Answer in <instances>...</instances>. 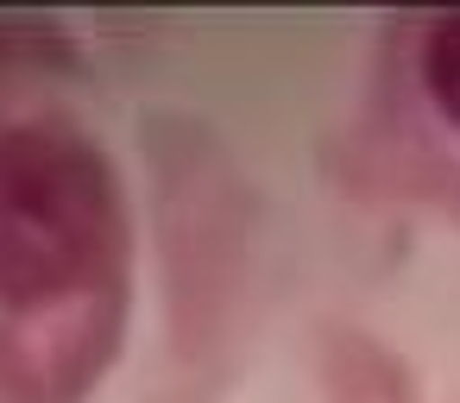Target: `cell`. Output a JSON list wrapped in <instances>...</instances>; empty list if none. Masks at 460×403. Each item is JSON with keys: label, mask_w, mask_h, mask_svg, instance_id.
<instances>
[{"label": "cell", "mask_w": 460, "mask_h": 403, "mask_svg": "<svg viewBox=\"0 0 460 403\" xmlns=\"http://www.w3.org/2000/svg\"><path fill=\"white\" fill-rule=\"evenodd\" d=\"M120 321H127V309L0 321V397L7 403H76L114 359Z\"/></svg>", "instance_id": "cell-2"}, {"label": "cell", "mask_w": 460, "mask_h": 403, "mask_svg": "<svg viewBox=\"0 0 460 403\" xmlns=\"http://www.w3.org/2000/svg\"><path fill=\"white\" fill-rule=\"evenodd\" d=\"M127 196L64 120H0V321L127 309Z\"/></svg>", "instance_id": "cell-1"}, {"label": "cell", "mask_w": 460, "mask_h": 403, "mask_svg": "<svg viewBox=\"0 0 460 403\" xmlns=\"http://www.w3.org/2000/svg\"><path fill=\"white\" fill-rule=\"evenodd\" d=\"M416 83L429 95V108L460 133V13L435 20L416 45Z\"/></svg>", "instance_id": "cell-3"}, {"label": "cell", "mask_w": 460, "mask_h": 403, "mask_svg": "<svg viewBox=\"0 0 460 403\" xmlns=\"http://www.w3.org/2000/svg\"><path fill=\"white\" fill-rule=\"evenodd\" d=\"M45 64H64V39H58V26L0 20V83H7V76H26V70H45Z\"/></svg>", "instance_id": "cell-4"}]
</instances>
